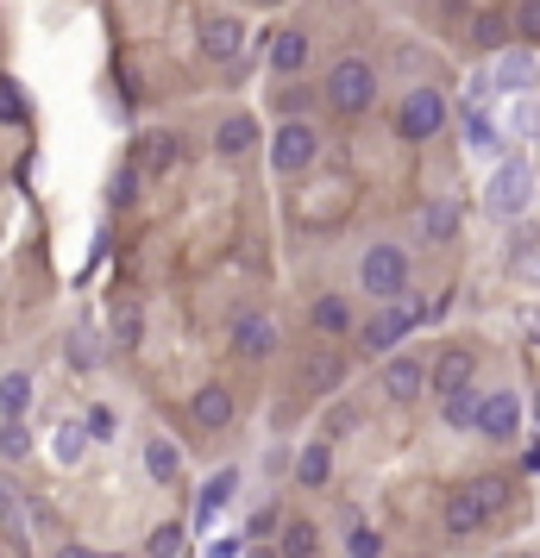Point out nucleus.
Returning <instances> with one entry per match:
<instances>
[{
    "mask_svg": "<svg viewBox=\"0 0 540 558\" xmlns=\"http://www.w3.org/2000/svg\"><path fill=\"white\" fill-rule=\"evenodd\" d=\"M321 95H327V107L339 120H364L377 107V63L371 57H339L334 70L321 76Z\"/></svg>",
    "mask_w": 540,
    "mask_h": 558,
    "instance_id": "nucleus-1",
    "label": "nucleus"
},
{
    "mask_svg": "<svg viewBox=\"0 0 540 558\" xmlns=\"http://www.w3.org/2000/svg\"><path fill=\"white\" fill-rule=\"evenodd\" d=\"M359 289L371 295V302H403L415 289V264L403 245H389V239H377L371 252L359 257Z\"/></svg>",
    "mask_w": 540,
    "mask_h": 558,
    "instance_id": "nucleus-2",
    "label": "nucleus"
},
{
    "mask_svg": "<svg viewBox=\"0 0 540 558\" xmlns=\"http://www.w3.org/2000/svg\"><path fill=\"white\" fill-rule=\"evenodd\" d=\"M446 120H453V113H446V95H440V88H421V82H415L409 95L396 101V138H409V145L440 138Z\"/></svg>",
    "mask_w": 540,
    "mask_h": 558,
    "instance_id": "nucleus-3",
    "label": "nucleus"
},
{
    "mask_svg": "<svg viewBox=\"0 0 540 558\" xmlns=\"http://www.w3.org/2000/svg\"><path fill=\"white\" fill-rule=\"evenodd\" d=\"M321 157V126L314 120H277L271 126V170L277 177H302Z\"/></svg>",
    "mask_w": 540,
    "mask_h": 558,
    "instance_id": "nucleus-4",
    "label": "nucleus"
},
{
    "mask_svg": "<svg viewBox=\"0 0 540 558\" xmlns=\"http://www.w3.org/2000/svg\"><path fill=\"white\" fill-rule=\"evenodd\" d=\"M484 207L496 214V220H521V214L535 207V163H528V157H509V163L490 177Z\"/></svg>",
    "mask_w": 540,
    "mask_h": 558,
    "instance_id": "nucleus-5",
    "label": "nucleus"
},
{
    "mask_svg": "<svg viewBox=\"0 0 540 558\" xmlns=\"http://www.w3.org/2000/svg\"><path fill=\"white\" fill-rule=\"evenodd\" d=\"M415 320H421V314H415L409 302H384V307H377V314L359 327V352H364V357H389V352H396V345L415 332Z\"/></svg>",
    "mask_w": 540,
    "mask_h": 558,
    "instance_id": "nucleus-6",
    "label": "nucleus"
},
{
    "mask_svg": "<svg viewBox=\"0 0 540 558\" xmlns=\"http://www.w3.org/2000/svg\"><path fill=\"white\" fill-rule=\"evenodd\" d=\"M377 389H384L389 402H421V389H434V364L389 352V357H384V377H377Z\"/></svg>",
    "mask_w": 540,
    "mask_h": 558,
    "instance_id": "nucleus-7",
    "label": "nucleus"
},
{
    "mask_svg": "<svg viewBox=\"0 0 540 558\" xmlns=\"http://www.w3.org/2000/svg\"><path fill=\"white\" fill-rule=\"evenodd\" d=\"M277 345H284V332H277L271 314H239V320H232V357L264 364V357H277Z\"/></svg>",
    "mask_w": 540,
    "mask_h": 558,
    "instance_id": "nucleus-8",
    "label": "nucleus"
},
{
    "mask_svg": "<svg viewBox=\"0 0 540 558\" xmlns=\"http://www.w3.org/2000/svg\"><path fill=\"white\" fill-rule=\"evenodd\" d=\"M478 439H515L521 433V396L515 389H490V396H478Z\"/></svg>",
    "mask_w": 540,
    "mask_h": 558,
    "instance_id": "nucleus-9",
    "label": "nucleus"
},
{
    "mask_svg": "<svg viewBox=\"0 0 540 558\" xmlns=\"http://www.w3.org/2000/svg\"><path fill=\"white\" fill-rule=\"evenodd\" d=\"M232 414H239V402H232L227 383H202V389L189 396V421H195L202 433H227Z\"/></svg>",
    "mask_w": 540,
    "mask_h": 558,
    "instance_id": "nucleus-10",
    "label": "nucleus"
},
{
    "mask_svg": "<svg viewBox=\"0 0 540 558\" xmlns=\"http://www.w3.org/2000/svg\"><path fill=\"white\" fill-rule=\"evenodd\" d=\"M490 521H496V514H490V508H484V496H478L471 483H465V489H453V496H446V533H453V539H478V533H484Z\"/></svg>",
    "mask_w": 540,
    "mask_h": 558,
    "instance_id": "nucleus-11",
    "label": "nucleus"
},
{
    "mask_svg": "<svg viewBox=\"0 0 540 558\" xmlns=\"http://www.w3.org/2000/svg\"><path fill=\"white\" fill-rule=\"evenodd\" d=\"M239 51H245V20H239V13H207L202 20V57L232 63Z\"/></svg>",
    "mask_w": 540,
    "mask_h": 558,
    "instance_id": "nucleus-12",
    "label": "nucleus"
},
{
    "mask_svg": "<svg viewBox=\"0 0 540 558\" xmlns=\"http://www.w3.org/2000/svg\"><path fill=\"white\" fill-rule=\"evenodd\" d=\"M471 45L478 51H509V45H521L515 38V7H478L471 13Z\"/></svg>",
    "mask_w": 540,
    "mask_h": 558,
    "instance_id": "nucleus-13",
    "label": "nucleus"
},
{
    "mask_svg": "<svg viewBox=\"0 0 540 558\" xmlns=\"http://www.w3.org/2000/svg\"><path fill=\"white\" fill-rule=\"evenodd\" d=\"M132 163L145 170V182H164V177H170V170L182 163V138H177V132H145Z\"/></svg>",
    "mask_w": 540,
    "mask_h": 558,
    "instance_id": "nucleus-14",
    "label": "nucleus"
},
{
    "mask_svg": "<svg viewBox=\"0 0 540 558\" xmlns=\"http://www.w3.org/2000/svg\"><path fill=\"white\" fill-rule=\"evenodd\" d=\"M471 377H478L471 345H446V352L434 357V389H428V396H459V389H471Z\"/></svg>",
    "mask_w": 540,
    "mask_h": 558,
    "instance_id": "nucleus-15",
    "label": "nucleus"
},
{
    "mask_svg": "<svg viewBox=\"0 0 540 558\" xmlns=\"http://www.w3.org/2000/svg\"><path fill=\"white\" fill-rule=\"evenodd\" d=\"M309 32H296V26H284V32H271V45H264V57H271V70L277 76H302L309 70Z\"/></svg>",
    "mask_w": 540,
    "mask_h": 558,
    "instance_id": "nucleus-16",
    "label": "nucleus"
},
{
    "mask_svg": "<svg viewBox=\"0 0 540 558\" xmlns=\"http://www.w3.org/2000/svg\"><path fill=\"white\" fill-rule=\"evenodd\" d=\"M257 151V120L252 113H227L220 126H214V157H227V163H239V157Z\"/></svg>",
    "mask_w": 540,
    "mask_h": 558,
    "instance_id": "nucleus-17",
    "label": "nucleus"
},
{
    "mask_svg": "<svg viewBox=\"0 0 540 558\" xmlns=\"http://www.w3.org/2000/svg\"><path fill=\"white\" fill-rule=\"evenodd\" d=\"M496 88H503V95L535 88V45H509V51H496Z\"/></svg>",
    "mask_w": 540,
    "mask_h": 558,
    "instance_id": "nucleus-18",
    "label": "nucleus"
},
{
    "mask_svg": "<svg viewBox=\"0 0 540 558\" xmlns=\"http://www.w3.org/2000/svg\"><path fill=\"white\" fill-rule=\"evenodd\" d=\"M327 477H334V446H327V439H309V446L296 452V489H321Z\"/></svg>",
    "mask_w": 540,
    "mask_h": 558,
    "instance_id": "nucleus-19",
    "label": "nucleus"
},
{
    "mask_svg": "<svg viewBox=\"0 0 540 558\" xmlns=\"http://www.w3.org/2000/svg\"><path fill=\"white\" fill-rule=\"evenodd\" d=\"M309 327L321 332V339H346V332H352V302H346V295H321V302L309 307Z\"/></svg>",
    "mask_w": 540,
    "mask_h": 558,
    "instance_id": "nucleus-20",
    "label": "nucleus"
},
{
    "mask_svg": "<svg viewBox=\"0 0 540 558\" xmlns=\"http://www.w3.org/2000/svg\"><path fill=\"white\" fill-rule=\"evenodd\" d=\"M232 489H239V471H214V477L202 483V502H195V527H214V514H220V508L232 502Z\"/></svg>",
    "mask_w": 540,
    "mask_h": 558,
    "instance_id": "nucleus-21",
    "label": "nucleus"
},
{
    "mask_svg": "<svg viewBox=\"0 0 540 558\" xmlns=\"http://www.w3.org/2000/svg\"><path fill=\"white\" fill-rule=\"evenodd\" d=\"M145 477L164 483V489L182 477V452L170 446V439H164V433H152V439H145Z\"/></svg>",
    "mask_w": 540,
    "mask_h": 558,
    "instance_id": "nucleus-22",
    "label": "nucleus"
},
{
    "mask_svg": "<svg viewBox=\"0 0 540 558\" xmlns=\"http://www.w3.org/2000/svg\"><path fill=\"white\" fill-rule=\"evenodd\" d=\"M453 232H459V207L453 202H421V239H428V245H453Z\"/></svg>",
    "mask_w": 540,
    "mask_h": 558,
    "instance_id": "nucleus-23",
    "label": "nucleus"
},
{
    "mask_svg": "<svg viewBox=\"0 0 540 558\" xmlns=\"http://www.w3.org/2000/svg\"><path fill=\"white\" fill-rule=\"evenodd\" d=\"M277 558H321V527L314 521H284V539H277Z\"/></svg>",
    "mask_w": 540,
    "mask_h": 558,
    "instance_id": "nucleus-24",
    "label": "nucleus"
},
{
    "mask_svg": "<svg viewBox=\"0 0 540 558\" xmlns=\"http://www.w3.org/2000/svg\"><path fill=\"white\" fill-rule=\"evenodd\" d=\"M459 132H465V145H471V151H490V145L503 138V132H496V120H490L484 107H471V101H465V113H459Z\"/></svg>",
    "mask_w": 540,
    "mask_h": 558,
    "instance_id": "nucleus-25",
    "label": "nucleus"
},
{
    "mask_svg": "<svg viewBox=\"0 0 540 558\" xmlns=\"http://www.w3.org/2000/svg\"><path fill=\"white\" fill-rule=\"evenodd\" d=\"M32 396H38V383H32L26 371H7V377H0V414H26Z\"/></svg>",
    "mask_w": 540,
    "mask_h": 558,
    "instance_id": "nucleus-26",
    "label": "nucleus"
},
{
    "mask_svg": "<svg viewBox=\"0 0 540 558\" xmlns=\"http://www.w3.org/2000/svg\"><path fill=\"white\" fill-rule=\"evenodd\" d=\"M321 101H327V95H321V88H302V82L277 88V113H284V120H309V113H314Z\"/></svg>",
    "mask_w": 540,
    "mask_h": 558,
    "instance_id": "nucleus-27",
    "label": "nucleus"
},
{
    "mask_svg": "<svg viewBox=\"0 0 540 558\" xmlns=\"http://www.w3.org/2000/svg\"><path fill=\"white\" fill-rule=\"evenodd\" d=\"M182 539H189V527H182V521H164V527H152V539H145V558H182Z\"/></svg>",
    "mask_w": 540,
    "mask_h": 558,
    "instance_id": "nucleus-28",
    "label": "nucleus"
},
{
    "mask_svg": "<svg viewBox=\"0 0 540 558\" xmlns=\"http://www.w3.org/2000/svg\"><path fill=\"white\" fill-rule=\"evenodd\" d=\"M26 452H32L26 414H0V458H26Z\"/></svg>",
    "mask_w": 540,
    "mask_h": 558,
    "instance_id": "nucleus-29",
    "label": "nucleus"
},
{
    "mask_svg": "<svg viewBox=\"0 0 540 558\" xmlns=\"http://www.w3.org/2000/svg\"><path fill=\"white\" fill-rule=\"evenodd\" d=\"M440 414H446V427H478V396H471V389L440 396Z\"/></svg>",
    "mask_w": 540,
    "mask_h": 558,
    "instance_id": "nucleus-30",
    "label": "nucleus"
},
{
    "mask_svg": "<svg viewBox=\"0 0 540 558\" xmlns=\"http://www.w3.org/2000/svg\"><path fill=\"white\" fill-rule=\"evenodd\" d=\"M82 452H88V433H82L76 421H63V427H57V458H63V464H82Z\"/></svg>",
    "mask_w": 540,
    "mask_h": 558,
    "instance_id": "nucleus-31",
    "label": "nucleus"
},
{
    "mask_svg": "<svg viewBox=\"0 0 540 558\" xmlns=\"http://www.w3.org/2000/svg\"><path fill=\"white\" fill-rule=\"evenodd\" d=\"M139 182H145V170H139V163H127V170L113 177V189H107V202H113V207H132V202H139Z\"/></svg>",
    "mask_w": 540,
    "mask_h": 558,
    "instance_id": "nucleus-32",
    "label": "nucleus"
},
{
    "mask_svg": "<svg viewBox=\"0 0 540 558\" xmlns=\"http://www.w3.org/2000/svg\"><path fill=\"white\" fill-rule=\"evenodd\" d=\"M471 489L484 496V508H490V514H503V508H509V496H515V483H509V477H478Z\"/></svg>",
    "mask_w": 540,
    "mask_h": 558,
    "instance_id": "nucleus-33",
    "label": "nucleus"
},
{
    "mask_svg": "<svg viewBox=\"0 0 540 558\" xmlns=\"http://www.w3.org/2000/svg\"><path fill=\"white\" fill-rule=\"evenodd\" d=\"M515 38L540 51V0H521V7H515Z\"/></svg>",
    "mask_w": 540,
    "mask_h": 558,
    "instance_id": "nucleus-34",
    "label": "nucleus"
},
{
    "mask_svg": "<svg viewBox=\"0 0 540 558\" xmlns=\"http://www.w3.org/2000/svg\"><path fill=\"white\" fill-rule=\"evenodd\" d=\"M0 521H7L13 539H26V508H20V496H13V483H0Z\"/></svg>",
    "mask_w": 540,
    "mask_h": 558,
    "instance_id": "nucleus-35",
    "label": "nucleus"
},
{
    "mask_svg": "<svg viewBox=\"0 0 540 558\" xmlns=\"http://www.w3.org/2000/svg\"><path fill=\"white\" fill-rule=\"evenodd\" d=\"M26 101H20V82H0V126H20Z\"/></svg>",
    "mask_w": 540,
    "mask_h": 558,
    "instance_id": "nucleus-36",
    "label": "nucleus"
},
{
    "mask_svg": "<svg viewBox=\"0 0 540 558\" xmlns=\"http://www.w3.org/2000/svg\"><path fill=\"white\" fill-rule=\"evenodd\" d=\"M302 377H309V383H327V389H334V383L346 377V364H339V357H309V371H302Z\"/></svg>",
    "mask_w": 540,
    "mask_h": 558,
    "instance_id": "nucleus-37",
    "label": "nucleus"
},
{
    "mask_svg": "<svg viewBox=\"0 0 540 558\" xmlns=\"http://www.w3.org/2000/svg\"><path fill=\"white\" fill-rule=\"evenodd\" d=\"M377 553H384L377 527H352V558H377Z\"/></svg>",
    "mask_w": 540,
    "mask_h": 558,
    "instance_id": "nucleus-38",
    "label": "nucleus"
},
{
    "mask_svg": "<svg viewBox=\"0 0 540 558\" xmlns=\"http://www.w3.org/2000/svg\"><path fill=\"white\" fill-rule=\"evenodd\" d=\"M113 332H120V345H139V307H120L113 314Z\"/></svg>",
    "mask_w": 540,
    "mask_h": 558,
    "instance_id": "nucleus-39",
    "label": "nucleus"
},
{
    "mask_svg": "<svg viewBox=\"0 0 540 558\" xmlns=\"http://www.w3.org/2000/svg\"><path fill=\"white\" fill-rule=\"evenodd\" d=\"M88 433H95V439H107V433H113V414H107V408H88Z\"/></svg>",
    "mask_w": 540,
    "mask_h": 558,
    "instance_id": "nucleus-40",
    "label": "nucleus"
},
{
    "mask_svg": "<svg viewBox=\"0 0 540 558\" xmlns=\"http://www.w3.org/2000/svg\"><path fill=\"white\" fill-rule=\"evenodd\" d=\"M57 558H101V553H95V546H82V539H70V546H63Z\"/></svg>",
    "mask_w": 540,
    "mask_h": 558,
    "instance_id": "nucleus-41",
    "label": "nucleus"
},
{
    "mask_svg": "<svg viewBox=\"0 0 540 558\" xmlns=\"http://www.w3.org/2000/svg\"><path fill=\"white\" fill-rule=\"evenodd\" d=\"M528 277H535V282H540V257H535V264H528Z\"/></svg>",
    "mask_w": 540,
    "mask_h": 558,
    "instance_id": "nucleus-42",
    "label": "nucleus"
},
{
    "mask_svg": "<svg viewBox=\"0 0 540 558\" xmlns=\"http://www.w3.org/2000/svg\"><path fill=\"white\" fill-rule=\"evenodd\" d=\"M535 421H540V396H535Z\"/></svg>",
    "mask_w": 540,
    "mask_h": 558,
    "instance_id": "nucleus-43",
    "label": "nucleus"
},
{
    "mask_svg": "<svg viewBox=\"0 0 540 558\" xmlns=\"http://www.w3.org/2000/svg\"><path fill=\"white\" fill-rule=\"evenodd\" d=\"M101 558H120V553H101Z\"/></svg>",
    "mask_w": 540,
    "mask_h": 558,
    "instance_id": "nucleus-44",
    "label": "nucleus"
},
{
    "mask_svg": "<svg viewBox=\"0 0 540 558\" xmlns=\"http://www.w3.org/2000/svg\"><path fill=\"white\" fill-rule=\"evenodd\" d=\"M264 7H277V0H264Z\"/></svg>",
    "mask_w": 540,
    "mask_h": 558,
    "instance_id": "nucleus-45",
    "label": "nucleus"
}]
</instances>
